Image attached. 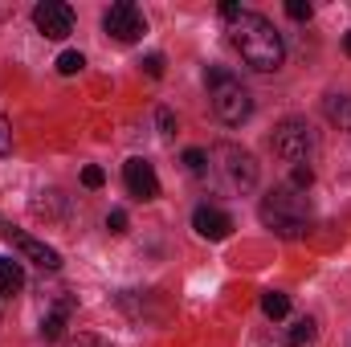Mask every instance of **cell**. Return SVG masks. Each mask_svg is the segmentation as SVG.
Masks as SVG:
<instances>
[{
    "label": "cell",
    "instance_id": "cell-2",
    "mask_svg": "<svg viewBox=\"0 0 351 347\" xmlns=\"http://www.w3.org/2000/svg\"><path fill=\"white\" fill-rule=\"evenodd\" d=\"M208 98H213V115L225 127H241L254 115V94L241 86V78H233L229 70H208Z\"/></svg>",
    "mask_w": 351,
    "mask_h": 347
},
{
    "label": "cell",
    "instance_id": "cell-19",
    "mask_svg": "<svg viewBox=\"0 0 351 347\" xmlns=\"http://www.w3.org/2000/svg\"><path fill=\"white\" fill-rule=\"evenodd\" d=\"M311 12H315V8H311L306 0H286V16H290V21H311Z\"/></svg>",
    "mask_w": 351,
    "mask_h": 347
},
{
    "label": "cell",
    "instance_id": "cell-8",
    "mask_svg": "<svg viewBox=\"0 0 351 347\" xmlns=\"http://www.w3.org/2000/svg\"><path fill=\"white\" fill-rule=\"evenodd\" d=\"M192 229H196L204 241H225V237L233 233V217H229L225 208H217V204H200V208L192 213Z\"/></svg>",
    "mask_w": 351,
    "mask_h": 347
},
{
    "label": "cell",
    "instance_id": "cell-5",
    "mask_svg": "<svg viewBox=\"0 0 351 347\" xmlns=\"http://www.w3.org/2000/svg\"><path fill=\"white\" fill-rule=\"evenodd\" d=\"M269 143H274V156H282L286 164H306V160L315 156V131H311V123H302V119L278 123Z\"/></svg>",
    "mask_w": 351,
    "mask_h": 347
},
{
    "label": "cell",
    "instance_id": "cell-20",
    "mask_svg": "<svg viewBox=\"0 0 351 347\" xmlns=\"http://www.w3.org/2000/svg\"><path fill=\"white\" fill-rule=\"evenodd\" d=\"M66 347H110L106 339H98V335H90V331H78V335H70Z\"/></svg>",
    "mask_w": 351,
    "mask_h": 347
},
{
    "label": "cell",
    "instance_id": "cell-15",
    "mask_svg": "<svg viewBox=\"0 0 351 347\" xmlns=\"http://www.w3.org/2000/svg\"><path fill=\"white\" fill-rule=\"evenodd\" d=\"M66 311H49L45 319H41V339H62L66 335Z\"/></svg>",
    "mask_w": 351,
    "mask_h": 347
},
{
    "label": "cell",
    "instance_id": "cell-23",
    "mask_svg": "<svg viewBox=\"0 0 351 347\" xmlns=\"http://www.w3.org/2000/svg\"><path fill=\"white\" fill-rule=\"evenodd\" d=\"M12 152V127H8V119L0 115V156H8Z\"/></svg>",
    "mask_w": 351,
    "mask_h": 347
},
{
    "label": "cell",
    "instance_id": "cell-10",
    "mask_svg": "<svg viewBox=\"0 0 351 347\" xmlns=\"http://www.w3.org/2000/svg\"><path fill=\"white\" fill-rule=\"evenodd\" d=\"M12 237V246L25 254L29 261H37L41 270H58L62 265V254L53 250V246H45V241H37V237H25V233H8Z\"/></svg>",
    "mask_w": 351,
    "mask_h": 347
},
{
    "label": "cell",
    "instance_id": "cell-17",
    "mask_svg": "<svg viewBox=\"0 0 351 347\" xmlns=\"http://www.w3.org/2000/svg\"><path fill=\"white\" fill-rule=\"evenodd\" d=\"M82 66H86V58H82V53H74V49H66V53L58 58V74H66V78H70V74H78Z\"/></svg>",
    "mask_w": 351,
    "mask_h": 347
},
{
    "label": "cell",
    "instance_id": "cell-7",
    "mask_svg": "<svg viewBox=\"0 0 351 347\" xmlns=\"http://www.w3.org/2000/svg\"><path fill=\"white\" fill-rule=\"evenodd\" d=\"M33 25H37L41 37H49V41H66V37L74 33V8L62 4V0H41V4L33 8Z\"/></svg>",
    "mask_w": 351,
    "mask_h": 347
},
{
    "label": "cell",
    "instance_id": "cell-12",
    "mask_svg": "<svg viewBox=\"0 0 351 347\" xmlns=\"http://www.w3.org/2000/svg\"><path fill=\"white\" fill-rule=\"evenodd\" d=\"M21 286H25V270H21V261L0 258V294H16Z\"/></svg>",
    "mask_w": 351,
    "mask_h": 347
},
{
    "label": "cell",
    "instance_id": "cell-14",
    "mask_svg": "<svg viewBox=\"0 0 351 347\" xmlns=\"http://www.w3.org/2000/svg\"><path fill=\"white\" fill-rule=\"evenodd\" d=\"M262 311H265V319H286V315H290V298H286L282 290H265Z\"/></svg>",
    "mask_w": 351,
    "mask_h": 347
},
{
    "label": "cell",
    "instance_id": "cell-21",
    "mask_svg": "<svg viewBox=\"0 0 351 347\" xmlns=\"http://www.w3.org/2000/svg\"><path fill=\"white\" fill-rule=\"evenodd\" d=\"M143 74L147 78H164V53H147L143 58Z\"/></svg>",
    "mask_w": 351,
    "mask_h": 347
},
{
    "label": "cell",
    "instance_id": "cell-4",
    "mask_svg": "<svg viewBox=\"0 0 351 347\" xmlns=\"http://www.w3.org/2000/svg\"><path fill=\"white\" fill-rule=\"evenodd\" d=\"M208 168L221 176V184H225L229 192H237V196L258 184V164H254V156L241 152V147H233V143H217L213 156H208Z\"/></svg>",
    "mask_w": 351,
    "mask_h": 347
},
{
    "label": "cell",
    "instance_id": "cell-24",
    "mask_svg": "<svg viewBox=\"0 0 351 347\" xmlns=\"http://www.w3.org/2000/svg\"><path fill=\"white\" fill-rule=\"evenodd\" d=\"M102 180H106V176H102V168H94V164H90V168H82V184H86V188H102Z\"/></svg>",
    "mask_w": 351,
    "mask_h": 347
},
{
    "label": "cell",
    "instance_id": "cell-11",
    "mask_svg": "<svg viewBox=\"0 0 351 347\" xmlns=\"http://www.w3.org/2000/svg\"><path fill=\"white\" fill-rule=\"evenodd\" d=\"M315 339H319L315 319H294L286 327V335H282V347H315Z\"/></svg>",
    "mask_w": 351,
    "mask_h": 347
},
{
    "label": "cell",
    "instance_id": "cell-13",
    "mask_svg": "<svg viewBox=\"0 0 351 347\" xmlns=\"http://www.w3.org/2000/svg\"><path fill=\"white\" fill-rule=\"evenodd\" d=\"M327 119L339 123V131L351 135V98L348 94H331V98H327Z\"/></svg>",
    "mask_w": 351,
    "mask_h": 347
},
{
    "label": "cell",
    "instance_id": "cell-3",
    "mask_svg": "<svg viewBox=\"0 0 351 347\" xmlns=\"http://www.w3.org/2000/svg\"><path fill=\"white\" fill-rule=\"evenodd\" d=\"M306 217H311V204L298 188H278L262 200V225L274 229L278 237H302Z\"/></svg>",
    "mask_w": 351,
    "mask_h": 347
},
{
    "label": "cell",
    "instance_id": "cell-6",
    "mask_svg": "<svg viewBox=\"0 0 351 347\" xmlns=\"http://www.w3.org/2000/svg\"><path fill=\"white\" fill-rule=\"evenodd\" d=\"M102 29L114 37V41H139L143 33H147V21H143V12L131 4V0H119V4H110L106 12H102Z\"/></svg>",
    "mask_w": 351,
    "mask_h": 347
},
{
    "label": "cell",
    "instance_id": "cell-27",
    "mask_svg": "<svg viewBox=\"0 0 351 347\" xmlns=\"http://www.w3.org/2000/svg\"><path fill=\"white\" fill-rule=\"evenodd\" d=\"M343 49H348V58H351V33H348V37H343Z\"/></svg>",
    "mask_w": 351,
    "mask_h": 347
},
{
    "label": "cell",
    "instance_id": "cell-18",
    "mask_svg": "<svg viewBox=\"0 0 351 347\" xmlns=\"http://www.w3.org/2000/svg\"><path fill=\"white\" fill-rule=\"evenodd\" d=\"M290 184H294L298 192H306V188L315 184V172H311V164H294V172H290Z\"/></svg>",
    "mask_w": 351,
    "mask_h": 347
},
{
    "label": "cell",
    "instance_id": "cell-25",
    "mask_svg": "<svg viewBox=\"0 0 351 347\" xmlns=\"http://www.w3.org/2000/svg\"><path fill=\"white\" fill-rule=\"evenodd\" d=\"M156 119H160V135H176V115L168 110V106H164V110H160Z\"/></svg>",
    "mask_w": 351,
    "mask_h": 347
},
{
    "label": "cell",
    "instance_id": "cell-22",
    "mask_svg": "<svg viewBox=\"0 0 351 347\" xmlns=\"http://www.w3.org/2000/svg\"><path fill=\"white\" fill-rule=\"evenodd\" d=\"M106 229H110V233H127V213H123V208H110Z\"/></svg>",
    "mask_w": 351,
    "mask_h": 347
},
{
    "label": "cell",
    "instance_id": "cell-28",
    "mask_svg": "<svg viewBox=\"0 0 351 347\" xmlns=\"http://www.w3.org/2000/svg\"><path fill=\"white\" fill-rule=\"evenodd\" d=\"M0 315H4V311H0Z\"/></svg>",
    "mask_w": 351,
    "mask_h": 347
},
{
    "label": "cell",
    "instance_id": "cell-1",
    "mask_svg": "<svg viewBox=\"0 0 351 347\" xmlns=\"http://www.w3.org/2000/svg\"><path fill=\"white\" fill-rule=\"evenodd\" d=\"M233 45H237L241 62H245L250 70H258V74L278 70L282 58H286V45H282L278 29H274L265 16H258V12H241V16L233 21Z\"/></svg>",
    "mask_w": 351,
    "mask_h": 347
},
{
    "label": "cell",
    "instance_id": "cell-16",
    "mask_svg": "<svg viewBox=\"0 0 351 347\" xmlns=\"http://www.w3.org/2000/svg\"><path fill=\"white\" fill-rule=\"evenodd\" d=\"M184 168H188L192 176H204V172H208V152L188 147V152H184Z\"/></svg>",
    "mask_w": 351,
    "mask_h": 347
},
{
    "label": "cell",
    "instance_id": "cell-26",
    "mask_svg": "<svg viewBox=\"0 0 351 347\" xmlns=\"http://www.w3.org/2000/svg\"><path fill=\"white\" fill-rule=\"evenodd\" d=\"M221 16H225V21H237V16H241V4L225 0V4H221Z\"/></svg>",
    "mask_w": 351,
    "mask_h": 347
},
{
    "label": "cell",
    "instance_id": "cell-9",
    "mask_svg": "<svg viewBox=\"0 0 351 347\" xmlns=\"http://www.w3.org/2000/svg\"><path fill=\"white\" fill-rule=\"evenodd\" d=\"M123 180H127V192L135 200H156L160 196V180H156V168L147 160H127L123 164Z\"/></svg>",
    "mask_w": 351,
    "mask_h": 347
}]
</instances>
